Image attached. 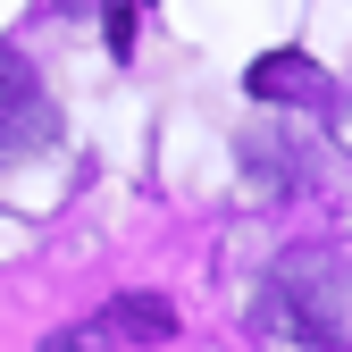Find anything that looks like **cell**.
<instances>
[{
	"mask_svg": "<svg viewBox=\"0 0 352 352\" xmlns=\"http://www.w3.org/2000/svg\"><path fill=\"white\" fill-rule=\"evenodd\" d=\"M260 327L302 352H352V269L336 252H285L260 294Z\"/></svg>",
	"mask_w": 352,
	"mask_h": 352,
	"instance_id": "obj_1",
	"label": "cell"
},
{
	"mask_svg": "<svg viewBox=\"0 0 352 352\" xmlns=\"http://www.w3.org/2000/svg\"><path fill=\"white\" fill-rule=\"evenodd\" d=\"M243 93L269 101V109H311V101H327V76H319L311 51H260L252 76H243Z\"/></svg>",
	"mask_w": 352,
	"mask_h": 352,
	"instance_id": "obj_2",
	"label": "cell"
},
{
	"mask_svg": "<svg viewBox=\"0 0 352 352\" xmlns=\"http://www.w3.org/2000/svg\"><path fill=\"white\" fill-rule=\"evenodd\" d=\"M42 135H51V109H42V93H34V67L17 51H0V160H17Z\"/></svg>",
	"mask_w": 352,
	"mask_h": 352,
	"instance_id": "obj_3",
	"label": "cell"
},
{
	"mask_svg": "<svg viewBox=\"0 0 352 352\" xmlns=\"http://www.w3.org/2000/svg\"><path fill=\"white\" fill-rule=\"evenodd\" d=\"M101 336L109 344H168L176 336V302L168 294H109L101 302Z\"/></svg>",
	"mask_w": 352,
	"mask_h": 352,
	"instance_id": "obj_4",
	"label": "cell"
},
{
	"mask_svg": "<svg viewBox=\"0 0 352 352\" xmlns=\"http://www.w3.org/2000/svg\"><path fill=\"white\" fill-rule=\"evenodd\" d=\"M243 168L260 176V185H269V193H294L302 185V176H311V160H294L277 135H243Z\"/></svg>",
	"mask_w": 352,
	"mask_h": 352,
	"instance_id": "obj_5",
	"label": "cell"
},
{
	"mask_svg": "<svg viewBox=\"0 0 352 352\" xmlns=\"http://www.w3.org/2000/svg\"><path fill=\"white\" fill-rule=\"evenodd\" d=\"M42 352H109V336H101V319H93V327H67V336H51Z\"/></svg>",
	"mask_w": 352,
	"mask_h": 352,
	"instance_id": "obj_6",
	"label": "cell"
},
{
	"mask_svg": "<svg viewBox=\"0 0 352 352\" xmlns=\"http://www.w3.org/2000/svg\"><path fill=\"white\" fill-rule=\"evenodd\" d=\"M344 151H352V101H344Z\"/></svg>",
	"mask_w": 352,
	"mask_h": 352,
	"instance_id": "obj_7",
	"label": "cell"
}]
</instances>
